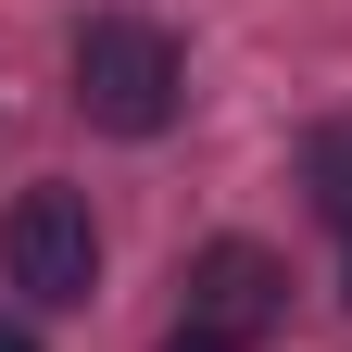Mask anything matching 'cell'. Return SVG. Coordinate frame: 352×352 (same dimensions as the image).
Masks as SVG:
<instances>
[{
    "label": "cell",
    "instance_id": "6da1fadb",
    "mask_svg": "<svg viewBox=\"0 0 352 352\" xmlns=\"http://www.w3.org/2000/svg\"><path fill=\"white\" fill-rule=\"evenodd\" d=\"M176 101H189V63L151 13H88L76 25V113L113 126V139H164Z\"/></svg>",
    "mask_w": 352,
    "mask_h": 352
},
{
    "label": "cell",
    "instance_id": "7a4b0ae2",
    "mask_svg": "<svg viewBox=\"0 0 352 352\" xmlns=\"http://www.w3.org/2000/svg\"><path fill=\"white\" fill-rule=\"evenodd\" d=\"M0 252H13V289L38 302V315H76V302L101 289V227H88V189H25L13 227H0Z\"/></svg>",
    "mask_w": 352,
    "mask_h": 352
},
{
    "label": "cell",
    "instance_id": "3957f363",
    "mask_svg": "<svg viewBox=\"0 0 352 352\" xmlns=\"http://www.w3.org/2000/svg\"><path fill=\"white\" fill-rule=\"evenodd\" d=\"M277 315H289V264L264 252V239H214V252H189V327L252 340V327H277Z\"/></svg>",
    "mask_w": 352,
    "mask_h": 352
},
{
    "label": "cell",
    "instance_id": "277c9868",
    "mask_svg": "<svg viewBox=\"0 0 352 352\" xmlns=\"http://www.w3.org/2000/svg\"><path fill=\"white\" fill-rule=\"evenodd\" d=\"M302 176H315V201H327V214H352V126H315Z\"/></svg>",
    "mask_w": 352,
    "mask_h": 352
},
{
    "label": "cell",
    "instance_id": "5b68a950",
    "mask_svg": "<svg viewBox=\"0 0 352 352\" xmlns=\"http://www.w3.org/2000/svg\"><path fill=\"white\" fill-rule=\"evenodd\" d=\"M164 352H239V340H214V327H176V340H164Z\"/></svg>",
    "mask_w": 352,
    "mask_h": 352
},
{
    "label": "cell",
    "instance_id": "8992f818",
    "mask_svg": "<svg viewBox=\"0 0 352 352\" xmlns=\"http://www.w3.org/2000/svg\"><path fill=\"white\" fill-rule=\"evenodd\" d=\"M0 352H38V340H25V327H13V315H0Z\"/></svg>",
    "mask_w": 352,
    "mask_h": 352
}]
</instances>
